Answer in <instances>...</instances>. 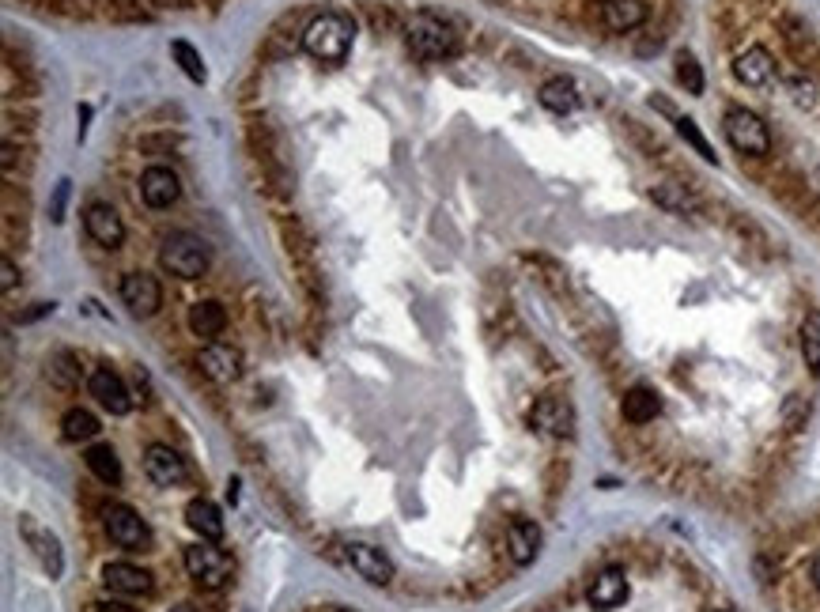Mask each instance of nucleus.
I'll return each instance as SVG.
<instances>
[{
    "label": "nucleus",
    "instance_id": "nucleus-1",
    "mask_svg": "<svg viewBox=\"0 0 820 612\" xmlns=\"http://www.w3.org/2000/svg\"><path fill=\"white\" fill-rule=\"evenodd\" d=\"M352 42H356V23H352V16H344V12H322V16H314L303 27V50H307V57H314V61H322V65H344L348 61V53H352Z\"/></svg>",
    "mask_w": 820,
    "mask_h": 612
},
{
    "label": "nucleus",
    "instance_id": "nucleus-2",
    "mask_svg": "<svg viewBox=\"0 0 820 612\" xmlns=\"http://www.w3.org/2000/svg\"><path fill=\"white\" fill-rule=\"evenodd\" d=\"M405 46H409V53L416 61L435 65V61H446V57L458 53L462 34H458V27H454L450 19L439 16V12H416V16L405 23Z\"/></svg>",
    "mask_w": 820,
    "mask_h": 612
},
{
    "label": "nucleus",
    "instance_id": "nucleus-3",
    "mask_svg": "<svg viewBox=\"0 0 820 612\" xmlns=\"http://www.w3.org/2000/svg\"><path fill=\"white\" fill-rule=\"evenodd\" d=\"M159 265H163V272L178 276V280H201L208 265H212V254H208L205 238L189 235V231H174L159 246Z\"/></svg>",
    "mask_w": 820,
    "mask_h": 612
},
{
    "label": "nucleus",
    "instance_id": "nucleus-4",
    "mask_svg": "<svg viewBox=\"0 0 820 612\" xmlns=\"http://www.w3.org/2000/svg\"><path fill=\"white\" fill-rule=\"evenodd\" d=\"M722 129H726V140L730 148L749 159H768L771 155V129L764 125L760 114H752L745 106H730L726 118H722Z\"/></svg>",
    "mask_w": 820,
    "mask_h": 612
},
{
    "label": "nucleus",
    "instance_id": "nucleus-5",
    "mask_svg": "<svg viewBox=\"0 0 820 612\" xmlns=\"http://www.w3.org/2000/svg\"><path fill=\"white\" fill-rule=\"evenodd\" d=\"M182 563H186L189 578H193L201 590H223V586L231 582V575H235V560L212 541L189 544L186 552H182Z\"/></svg>",
    "mask_w": 820,
    "mask_h": 612
},
{
    "label": "nucleus",
    "instance_id": "nucleus-6",
    "mask_svg": "<svg viewBox=\"0 0 820 612\" xmlns=\"http://www.w3.org/2000/svg\"><path fill=\"white\" fill-rule=\"evenodd\" d=\"M16 526L23 544L31 548V556L38 560V567L50 575V582H57V578L65 575V548H61V537H57L53 529L42 526L35 514H19Z\"/></svg>",
    "mask_w": 820,
    "mask_h": 612
},
{
    "label": "nucleus",
    "instance_id": "nucleus-7",
    "mask_svg": "<svg viewBox=\"0 0 820 612\" xmlns=\"http://www.w3.org/2000/svg\"><path fill=\"white\" fill-rule=\"evenodd\" d=\"M103 529L106 537L125 552H148L152 548V526L129 503H110L103 510Z\"/></svg>",
    "mask_w": 820,
    "mask_h": 612
},
{
    "label": "nucleus",
    "instance_id": "nucleus-8",
    "mask_svg": "<svg viewBox=\"0 0 820 612\" xmlns=\"http://www.w3.org/2000/svg\"><path fill=\"white\" fill-rule=\"evenodd\" d=\"M530 424L548 439H571L575 435V405L567 397H556V393L537 397L530 408Z\"/></svg>",
    "mask_w": 820,
    "mask_h": 612
},
{
    "label": "nucleus",
    "instance_id": "nucleus-9",
    "mask_svg": "<svg viewBox=\"0 0 820 612\" xmlns=\"http://www.w3.org/2000/svg\"><path fill=\"white\" fill-rule=\"evenodd\" d=\"M144 476L152 480L155 488H178V484L189 480V465L167 442H152V446L144 450Z\"/></svg>",
    "mask_w": 820,
    "mask_h": 612
},
{
    "label": "nucleus",
    "instance_id": "nucleus-10",
    "mask_svg": "<svg viewBox=\"0 0 820 612\" xmlns=\"http://www.w3.org/2000/svg\"><path fill=\"white\" fill-rule=\"evenodd\" d=\"M242 363H246V359H242L239 348H235V344H223V340H208L205 348H201V356H197L201 374L212 378L216 386H231V382H239Z\"/></svg>",
    "mask_w": 820,
    "mask_h": 612
},
{
    "label": "nucleus",
    "instance_id": "nucleus-11",
    "mask_svg": "<svg viewBox=\"0 0 820 612\" xmlns=\"http://www.w3.org/2000/svg\"><path fill=\"white\" fill-rule=\"evenodd\" d=\"M344 560H348V567H352L363 582H371V586H390L393 582L390 556H386L382 548H375V544H363V541L344 544Z\"/></svg>",
    "mask_w": 820,
    "mask_h": 612
},
{
    "label": "nucleus",
    "instance_id": "nucleus-12",
    "mask_svg": "<svg viewBox=\"0 0 820 612\" xmlns=\"http://www.w3.org/2000/svg\"><path fill=\"white\" fill-rule=\"evenodd\" d=\"M121 303L129 306L133 318H152L163 306V288L152 272H125L121 280Z\"/></svg>",
    "mask_w": 820,
    "mask_h": 612
},
{
    "label": "nucleus",
    "instance_id": "nucleus-13",
    "mask_svg": "<svg viewBox=\"0 0 820 612\" xmlns=\"http://www.w3.org/2000/svg\"><path fill=\"white\" fill-rule=\"evenodd\" d=\"M87 393H91L110 416H129V412H133V393H129L125 382H121V374L110 371V367L91 371V378H87Z\"/></svg>",
    "mask_w": 820,
    "mask_h": 612
},
{
    "label": "nucleus",
    "instance_id": "nucleus-14",
    "mask_svg": "<svg viewBox=\"0 0 820 612\" xmlns=\"http://www.w3.org/2000/svg\"><path fill=\"white\" fill-rule=\"evenodd\" d=\"M628 594H632V586H628L624 567H605V571H598L594 582H590V590H586V605H590L594 612H613V609H620V605L628 601Z\"/></svg>",
    "mask_w": 820,
    "mask_h": 612
},
{
    "label": "nucleus",
    "instance_id": "nucleus-15",
    "mask_svg": "<svg viewBox=\"0 0 820 612\" xmlns=\"http://www.w3.org/2000/svg\"><path fill=\"white\" fill-rule=\"evenodd\" d=\"M103 586L118 597H148L155 590V578L152 571H144L137 563L118 560L103 567Z\"/></svg>",
    "mask_w": 820,
    "mask_h": 612
},
{
    "label": "nucleus",
    "instance_id": "nucleus-16",
    "mask_svg": "<svg viewBox=\"0 0 820 612\" xmlns=\"http://www.w3.org/2000/svg\"><path fill=\"white\" fill-rule=\"evenodd\" d=\"M140 197H144L148 208L163 212V208H171V204L182 197V182H178V174H174L171 167L152 163V167L140 174Z\"/></svg>",
    "mask_w": 820,
    "mask_h": 612
},
{
    "label": "nucleus",
    "instance_id": "nucleus-17",
    "mask_svg": "<svg viewBox=\"0 0 820 612\" xmlns=\"http://www.w3.org/2000/svg\"><path fill=\"white\" fill-rule=\"evenodd\" d=\"M84 227L87 235L95 238L99 246H106V250H118L121 242H125V223H121L118 208L106 201H91L84 208Z\"/></svg>",
    "mask_w": 820,
    "mask_h": 612
},
{
    "label": "nucleus",
    "instance_id": "nucleus-18",
    "mask_svg": "<svg viewBox=\"0 0 820 612\" xmlns=\"http://www.w3.org/2000/svg\"><path fill=\"white\" fill-rule=\"evenodd\" d=\"M775 72H779V65H775V57H771L764 46H749L745 53H737V61H734L737 84L768 87L771 80H775Z\"/></svg>",
    "mask_w": 820,
    "mask_h": 612
},
{
    "label": "nucleus",
    "instance_id": "nucleus-19",
    "mask_svg": "<svg viewBox=\"0 0 820 612\" xmlns=\"http://www.w3.org/2000/svg\"><path fill=\"white\" fill-rule=\"evenodd\" d=\"M650 201L658 204V208H666L669 216H681V220H692V216L703 212V201L688 186H681V182H658V186H650Z\"/></svg>",
    "mask_w": 820,
    "mask_h": 612
},
{
    "label": "nucleus",
    "instance_id": "nucleus-20",
    "mask_svg": "<svg viewBox=\"0 0 820 612\" xmlns=\"http://www.w3.org/2000/svg\"><path fill=\"white\" fill-rule=\"evenodd\" d=\"M537 552H541V526L530 522V518H514L507 526V556H511V563L530 567L537 560Z\"/></svg>",
    "mask_w": 820,
    "mask_h": 612
},
{
    "label": "nucleus",
    "instance_id": "nucleus-21",
    "mask_svg": "<svg viewBox=\"0 0 820 612\" xmlns=\"http://www.w3.org/2000/svg\"><path fill=\"white\" fill-rule=\"evenodd\" d=\"M186 526L201 537V541H212L220 544L223 541V510L212 503V499H205V495H197V499H189L186 507Z\"/></svg>",
    "mask_w": 820,
    "mask_h": 612
},
{
    "label": "nucleus",
    "instance_id": "nucleus-22",
    "mask_svg": "<svg viewBox=\"0 0 820 612\" xmlns=\"http://www.w3.org/2000/svg\"><path fill=\"white\" fill-rule=\"evenodd\" d=\"M601 23L613 34L639 31L647 23V4L643 0H601Z\"/></svg>",
    "mask_w": 820,
    "mask_h": 612
},
{
    "label": "nucleus",
    "instance_id": "nucleus-23",
    "mask_svg": "<svg viewBox=\"0 0 820 612\" xmlns=\"http://www.w3.org/2000/svg\"><path fill=\"white\" fill-rule=\"evenodd\" d=\"M537 99H541V106H545L548 114H560V118H564V114H575V110H579V87H575L571 76H552V80L541 84Z\"/></svg>",
    "mask_w": 820,
    "mask_h": 612
},
{
    "label": "nucleus",
    "instance_id": "nucleus-24",
    "mask_svg": "<svg viewBox=\"0 0 820 612\" xmlns=\"http://www.w3.org/2000/svg\"><path fill=\"white\" fill-rule=\"evenodd\" d=\"M227 329V310L216 299H201V303L189 306V333L201 340H216Z\"/></svg>",
    "mask_w": 820,
    "mask_h": 612
},
{
    "label": "nucleus",
    "instance_id": "nucleus-25",
    "mask_svg": "<svg viewBox=\"0 0 820 612\" xmlns=\"http://www.w3.org/2000/svg\"><path fill=\"white\" fill-rule=\"evenodd\" d=\"M620 412H624L628 424L643 427L662 416V397L650 390V386H632V390L624 393V401H620Z\"/></svg>",
    "mask_w": 820,
    "mask_h": 612
},
{
    "label": "nucleus",
    "instance_id": "nucleus-26",
    "mask_svg": "<svg viewBox=\"0 0 820 612\" xmlns=\"http://www.w3.org/2000/svg\"><path fill=\"white\" fill-rule=\"evenodd\" d=\"M84 465H87V473L95 476V480H103V484H121V480H125V469H121L118 450H114L110 442H95V446H87Z\"/></svg>",
    "mask_w": 820,
    "mask_h": 612
},
{
    "label": "nucleus",
    "instance_id": "nucleus-27",
    "mask_svg": "<svg viewBox=\"0 0 820 612\" xmlns=\"http://www.w3.org/2000/svg\"><path fill=\"white\" fill-rule=\"evenodd\" d=\"M99 431H103L99 416L87 412V408H69V412L61 416V435H65L69 442H91Z\"/></svg>",
    "mask_w": 820,
    "mask_h": 612
},
{
    "label": "nucleus",
    "instance_id": "nucleus-28",
    "mask_svg": "<svg viewBox=\"0 0 820 612\" xmlns=\"http://www.w3.org/2000/svg\"><path fill=\"white\" fill-rule=\"evenodd\" d=\"M779 27H783V42L786 46H790V53H794V57H813V50H817V42H813V34H809V27H805L802 19L798 16H783V23H779Z\"/></svg>",
    "mask_w": 820,
    "mask_h": 612
},
{
    "label": "nucleus",
    "instance_id": "nucleus-29",
    "mask_svg": "<svg viewBox=\"0 0 820 612\" xmlns=\"http://www.w3.org/2000/svg\"><path fill=\"white\" fill-rule=\"evenodd\" d=\"M673 72H677V84H681L688 95H703L707 80H703V65L692 57V53L688 50L677 53V57H673Z\"/></svg>",
    "mask_w": 820,
    "mask_h": 612
},
{
    "label": "nucleus",
    "instance_id": "nucleus-30",
    "mask_svg": "<svg viewBox=\"0 0 820 612\" xmlns=\"http://www.w3.org/2000/svg\"><path fill=\"white\" fill-rule=\"evenodd\" d=\"M802 359H805V367H809V374L820 378V314L817 310L805 314V322H802Z\"/></svg>",
    "mask_w": 820,
    "mask_h": 612
},
{
    "label": "nucleus",
    "instance_id": "nucleus-31",
    "mask_svg": "<svg viewBox=\"0 0 820 612\" xmlns=\"http://www.w3.org/2000/svg\"><path fill=\"white\" fill-rule=\"evenodd\" d=\"M171 53H174V61H178V68L186 72V76L193 80V84H205V80H208L205 57H201V53L193 50L189 42H182V38H178V42H171Z\"/></svg>",
    "mask_w": 820,
    "mask_h": 612
},
{
    "label": "nucleus",
    "instance_id": "nucleus-32",
    "mask_svg": "<svg viewBox=\"0 0 820 612\" xmlns=\"http://www.w3.org/2000/svg\"><path fill=\"white\" fill-rule=\"evenodd\" d=\"M677 133H681V140L688 144V148H696V155H700L703 163H715V167H718L715 148H711V140L703 136V129L696 125V121H692V118H677Z\"/></svg>",
    "mask_w": 820,
    "mask_h": 612
},
{
    "label": "nucleus",
    "instance_id": "nucleus-33",
    "mask_svg": "<svg viewBox=\"0 0 820 612\" xmlns=\"http://www.w3.org/2000/svg\"><path fill=\"white\" fill-rule=\"evenodd\" d=\"M99 12H103L106 19H118V23H140V19H148L144 0H99Z\"/></svg>",
    "mask_w": 820,
    "mask_h": 612
},
{
    "label": "nucleus",
    "instance_id": "nucleus-34",
    "mask_svg": "<svg viewBox=\"0 0 820 612\" xmlns=\"http://www.w3.org/2000/svg\"><path fill=\"white\" fill-rule=\"evenodd\" d=\"M46 367H50V378L61 386V390H72V386H76V378H80V371H76V359H72L69 352H57Z\"/></svg>",
    "mask_w": 820,
    "mask_h": 612
},
{
    "label": "nucleus",
    "instance_id": "nucleus-35",
    "mask_svg": "<svg viewBox=\"0 0 820 612\" xmlns=\"http://www.w3.org/2000/svg\"><path fill=\"white\" fill-rule=\"evenodd\" d=\"M805 416H809V401H805L802 393H790V401L783 405V424L790 431H798L805 424Z\"/></svg>",
    "mask_w": 820,
    "mask_h": 612
},
{
    "label": "nucleus",
    "instance_id": "nucleus-36",
    "mask_svg": "<svg viewBox=\"0 0 820 612\" xmlns=\"http://www.w3.org/2000/svg\"><path fill=\"white\" fill-rule=\"evenodd\" d=\"M367 16H371V27H375L378 34H382V31H397V16H393L390 8H378V4H367Z\"/></svg>",
    "mask_w": 820,
    "mask_h": 612
},
{
    "label": "nucleus",
    "instance_id": "nucleus-37",
    "mask_svg": "<svg viewBox=\"0 0 820 612\" xmlns=\"http://www.w3.org/2000/svg\"><path fill=\"white\" fill-rule=\"evenodd\" d=\"M790 91H794V102L798 106H817V87L805 84V80H790Z\"/></svg>",
    "mask_w": 820,
    "mask_h": 612
},
{
    "label": "nucleus",
    "instance_id": "nucleus-38",
    "mask_svg": "<svg viewBox=\"0 0 820 612\" xmlns=\"http://www.w3.org/2000/svg\"><path fill=\"white\" fill-rule=\"evenodd\" d=\"M16 284H19L16 261H12V257H4V261H0V288H4V295H8V291H16Z\"/></svg>",
    "mask_w": 820,
    "mask_h": 612
},
{
    "label": "nucleus",
    "instance_id": "nucleus-39",
    "mask_svg": "<svg viewBox=\"0 0 820 612\" xmlns=\"http://www.w3.org/2000/svg\"><path fill=\"white\" fill-rule=\"evenodd\" d=\"M91 612H137L129 601H121V597H103V601H95L91 605Z\"/></svg>",
    "mask_w": 820,
    "mask_h": 612
},
{
    "label": "nucleus",
    "instance_id": "nucleus-40",
    "mask_svg": "<svg viewBox=\"0 0 820 612\" xmlns=\"http://www.w3.org/2000/svg\"><path fill=\"white\" fill-rule=\"evenodd\" d=\"M65 197H69V182H61V186H57V201H53V220H65V216H61V208H65Z\"/></svg>",
    "mask_w": 820,
    "mask_h": 612
},
{
    "label": "nucleus",
    "instance_id": "nucleus-41",
    "mask_svg": "<svg viewBox=\"0 0 820 612\" xmlns=\"http://www.w3.org/2000/svg\"><path fill=\"white\" fill-rule=\"evenodd\" d=\"M809 582H813V586L820 590V552L813 556V563H809Z\"/></svg>",
    "mask_w": 820,
    "mask_h": 612
},
{
    "label": "nucleus",
    "instance_id": "nucleus-42",
    "mask_svg": "<svg viewBox=\"0 0 820 612\" xmlns=\"http://www.w3.org/2000/svg\"><path fill=\"white\" fill-rule=\"evenodd\" d=\"M167 8H189V0H167Z\"/></svg>",
    "mask_w": 820,
    "mask_h": 612
},
{
    "label": "nucleus",
    "instance_id": "nucleus-43",
    "mask_svg": "<svg viewBox=\"0 0 820 612\" xmlns=\"http://www.w3.org/2000/svg\"><path fill=\"white\" fill-rule=\"evenodd\" d=\"M171 612H197V609H193V605H174Z\"/></svg>",
    "mask_w": 820,
    "mask_h": 612
},
{
    "label": "nucleus",
    "instance_id": "nucleus-44",
    "mask_svg": "<svg viewBox=\"0 0 820 612\" xmlns=\"http://www.w3.org/2000/svg\"><path fill=\"white\" fill-rule=\"evenodd\" d=\"M220 4L223 0H208V8H212V12H220Z\"/></svg>",
    "mask_w": 820,
    "mask_h": 612
},
{
    "label": "nucleus",
    "instance_id": "nucleus-45",
    "mask_svg": "<svg viewBox=\"0 0 820 612\" xmlns=\"http://www.w3.org/2000/svg\"><path fill=\"white\" fill-rule=\"evenodd\" d=\"M707 612H734V609H707Z\"/></svg>",
    "mask_w": 820,
    "mask_h": 612
},
{
    "label": "nucleus",
    "instance_id": "nucleus-46",
    "mask_svg": "<svg viewBox=\"0 0 820 612\" xmlns=\"http://www.w3.org/2000/svg\"><path fill=\"white\" fill-rule=\"evenodd\" d=\"M344 612H348V609H344Z\"/></svg>",
    "mask_w": 820,
    "mask_h": 612
}]
</instances>
